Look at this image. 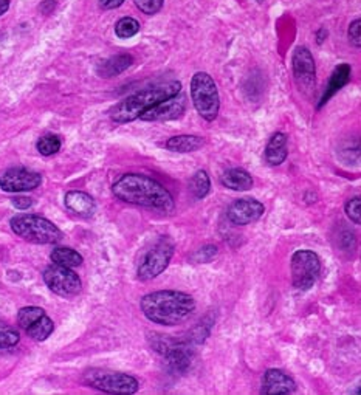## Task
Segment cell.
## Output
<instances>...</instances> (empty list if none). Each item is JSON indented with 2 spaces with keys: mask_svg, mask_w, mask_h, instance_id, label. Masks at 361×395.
<instances>
[{
  "mask_svg": "<svg viewBox=\"0 0 361 395\" xmlns=\"http://www.w3.org/2000/svg\"><path fill=\"white\" fill-rule=\"evenodd\" d=\"M112 192L118 200L129 205L169 213L174 209V199L162 183L143 174H125L113 183Z\"/></svg>",
  "mask_w": 361,
  "mask_h": 395,
  "instance_id": "1",
  "label": "cell"
},
{
  "mask_svg": "<svg viewBox=\"0 0 361 395\" xmlns=\"http://www.w3.org/2000/svg\"><path fill=\"white\" fill-rule=\"evenodd\" d=\"M140 307L151 322L172 327L189 318L196 310V301L191 295L177 290H160L146 295Z\"/></svg>",
  "mask_w": 361,
  "mask_h": 395,
  "instance_id": "2",
  "label": "cell"
},
{
  "mask_svg": "<svg viewBox=\"0 0 361 395\" xmlns=\"http://www.w3.org/2000/svg\"><path fill=\"white\" fill-rule=\"evenodd\" d=\"M180 92L182 84L179 81H169L147 87V89L130 95L127 98L113 105L109 112V117L113 122H117V125H126V122L138 120L145 112L154 107L155 104L168 100Z\"/></svg>",
  "mask_w": 361,
  "mask_h": 395,
  "instance_id": "3",
  "label": "cell"
},
{
  "mask_svg": "<svg viewBox=\"0 0 361 395\" xmlns=\"http://www.w3.org/2000/svg\"><path fill=\"white\" fill-rule=\"evenodd\" d=\"M10 225L14 234L33 243L50 245L63 241V231L48 218L36 214H17L11 218Z\"/></svg>",
  "mask_w": 361,
  "mask_h": 395,
  "instance_id": "4",
  "label": "cell"
},
{
  "mask_svg": "<svg viewBox=\"0 0 361 395\" xmlns=\"http://www.w3.org/2000/svg\"><path fill=\"white\" fill-rule=\"evenodd\" d=\"M191 100L199 115L206 121H214L219 115V90L211 75L197 72L191 78Z\"/></svg>",
  "mask_w": 361,
  "mask_h": 395,
  "instance_id": "5",
  "label": "cell"
},
{
  "mask_svg": "<svg viewBox=\"0 0 361 395\" xmlns=\"http://www.w3.org/2000/svg\"><path fill=\"white\" fill-rule=\"evenodd\" d=\"M84 381L93 389L105 394H135L140 389V383L132 375L122 372H110L104 369H90L84 374Z\"/></svg>",
  "mask_w": 361,
  "mask_h": 395,
  "instance_id": "6",
  "label": "cell"
},
{
  "mask_svg": "<svg viewBox=\"0 0 361 395\" xmlns=\"http://www.w3.org/2000/svg\"><path fill=\"white\" fill-rule=\"evenodd\" d=\"M290 270H292L293 287L301 292H307L315 285L321 273V259L310 250H298L292 256Z\"/></svg>",
  "mask_w": 361,
  "mask_h": 395,
  "instance_id": "7",
  "label": "cell"
},
{
  "mask_svg": "<svg viewBox=\"0 0 361 395\" xmlns=\"http://www.w3.org/2000/svg\"><path fill=\"white\" fill-rule=\"evenodd\" d=\"M172 256H174V242L171 241V237L162 236L154 247L146 253L142 263H140L137 271L138 279L145 280L146 283V280H151V279H155L157 276H160L163 271L168 268Z\"/></svg>",
  "mask_w": 361,
  "mask_h": 395,
  "instance_id": "8",
  "label": "cell"
},
{
  "mask_svg": "<svg viewBox=\"0 0 361 395\" xmlns=\"http://www.w3.org/2000/svg\"><path fill=\"white\" fill-rule=\"evenodd\" d=\"M42 276L43 283L51 292L63 297L76 296L83 288L81 279H79L75 271L68 267L58 265V263L47 267Z\"/></svg>",
  "mask_w": 361,
  "mask_h": 395,
  "instance_id": "9",
  "label": "cell"
},
{
  "mask_svg": "<svg viewBox=\"0 0 361 395\" xmlns=\"http://www.w3.org/2000/svg\"><path fill=\"white\" fill-rule=\"evenodd\" d=\"M17 324L34 341H46L55 330V324H53L46 310L34 305L23 307V309L19 310V313H17Z\"/></svg>",
  "mask_w": 361,
  "mask_h": 395,
  "instance_id": "10",
  "label": "cell"
},
{
  "mask_svg": "<svg viewBox=\"0 0 361 395\" xmlns=\"http://www.w3.org/2000/svg\"><path fill=\"white\" fill-rule=\"evenodd\" d=\"M292 68L293 78L301 92H310L316 81V67L315 59L309 48L296 47L292 56Z\"/></svg>",
  "mask_w": 361,
  "mask_h": 395,
  "instance_id": "11",
  "label": "cell"
},
{
  "mask_svg": "<svg viewBox=\"0 0 361 395\" xmlns=\"http://www.w3.org/2000/svg\"><path fill=\"white\" fill-rule=\"evenodd\" d=\"M41 174L26 168H13L0 175V189L5 192H25L41 186Z\"/></svg>",
  "mask_w": 361,
  "mask_h": 395,
  "instance_id": "12",
  "label": "cell"
},
{
  "mask_svg": "<svg viewBox=\"0 0 361 395\" xmlns=\"http://www.w3.org/2000/svg\"><path fill=\"white\" fill-rule=\"evenodd\" d=\"M184 110H187V101H184V96L180 92L177 95L171 96L168 100L155 104L154 107L145 112L140 118L143 121H151V122L172 121V120H179L184 113Z\"/></svg>",
  "mask_w": 361,
  "mask_h": 395,
  "instance_id": "13",
  "label": "cell"
},
{
  "mask_svg": "<svg viewBox=\"0 0 361 395\" xmlns=\"http://www.w3.org/2000/svg\"><path fill=\"white\" fill-rule=\"evenodd\" d=\"M266 206L254 199H239L233 201L226 211V217L233 225L244 226L258 222L262 217Z\"/></svg>",
  "mask_w": 361,
  "mask_h": 395,
  "instance_id": "14",
  "label": "cell"
},
{
  "mask_svg": "<svg viewBox=\"0 0 361 395\" xmlns=\"http://www.w3.org/2000/svg\"><path fill=\"white\" fill-rule=\"evenodd\" d=\"M157 350L162 352L166 358V363L174 372H187L191 366V354L187 346L171 339H162L160 344H157Z\"/></svg>",
  "mask_w": 361,
  "mask_h": 395,
  "instance_id": "15",
  "label": "cell"
},
{
  "mask_svg": "<svg viewBox=\"0 0 361 395\" xmlns=\"http://www.w3.org/2000/svg\"><path fill=\"white\" fill-rule=\"evenodd\" d=\"M262 394L278 395V394H295L296 383L292 376L279 369H268L262 376Z\"/></svg>",
  "mask_w": 361,
  "mask_h": 395,
  "instance_id": "16",
  "label": "cell"
},
{
  "mask_svg": "<svg viewBox=\"0 0 361 395\" xmlns=\"http://www.w3.org/2000/svg\"><path fill=\"white\" fill-rule=\"evenodd\" d=\"M64 204L70 213H73L75 216L83 217V218L92 217L96 211V204H95L93 197L83 191L67 192Z\"/></svg>",
  "mask_w": 361,
  "mask_h": 395,
  "instance_id": "17",
  "label": "cell"
},
{
  "mask_svg": "<svg viewBox=\"0 0 361 395\" xmlns=\"http://www.w3.org/2000/svg\"><path fill=\"white\" fill-rule=\"evenodd\" d=\"M350 73H352V68L349 64H340L335 67V70H333V73L329 79V84H328V87H325V92L323 95L321 102L318 104V107H323V105L328 102L333 95L340 92L342 87L349 83Z\"/></svg>",
  "mask_w": 361,
  "mask_h": 395,
  "instance_id": "18",
  "label": "cell"
},
{
  "mask_svg": "<svg viewBox=\"0 0 361 395\" xmlns=\"http://www.w3.org/2000/svg\"><path fill=\"white\" fill-rule=\"evenodd\" d=\"M287 155V137L283 132H276L275 135H271L267 143L266 160L270 166H279L286 162Z\"/></svg>",
  "mask_w": 361,
  "mask_h": 395,
  "instance_id": "19",
  "label": "cell"
},
{
  "mask_svg": "<svg viewBox=\"0 0 361 395\" xmlns=\"http://www.w3.org/2000/svg\"><path fill=\"white\" fill-rule=\"evenodd\" d=\"M220 183L233 191H248L253 188V177L246 171L234 168L224 172L222 177H220Z\"/></svg>",
  "mask_w": 361,
  "mask_h": 395,
  "instance_id": "20",
  "label": "cell"
},
{
  "mask_svg": "<svg viewBox=\"0 0 361 395\" xmlns=\"http://www.w3.org/2000/svg\"><path fill=\"white\" fill-rule=\"evenodd\" d=\"M205 144V139L197 135H177L169 138L164 143V147L172 152H180V154H188V152H196Z\"/></svg>",
  "mask_w": 361,
  "mask_h": 395,
  "instance_id": "21",
  "label": "cell"
},
{
  "mask_svg": "<svg viewBox=\"0 0 361 395\" xmlns=\"http://www.w3.org/2000/svg\"><path fill=\"white\" fill-rule=\"evenodd\" d=\"M132 64H134V58H132L130 55L112 56L110 59L104 60V63L98 67V75L101 78L118 76L125 72V70H127Z\"/></svg>",
  "mask_w": 361,
  "mask_h": 395,
  "instance_id": "22",
  "label": "cell"
},
{
  "mask_svg": "<svg viewBox=\"0 0 361 395\" xmlns=\"http://www.w3.org/2000/svg\"><path fill=\"white\" fill-rule=\"evenodd\" d=\"M51 260L58 263V265L63 267H68V268H75L79 267L83 263V256L79 254L76 250L67 248V247H58L51 251L50 254Z\"/></svg>",
  "mask_w": 361,
  "mask_h": 395,
  "instance_id": "23",
  "label": "cell"
},
{
  "mask_svg": "<svg viewBox=\"0 0 361 395\" xmlns=\"http://www.w3.org/2000/svg\"><path fill=\"white\" fill-rule=\"evenodd\" d=\"M211 188V181L205 171H197L191 179V191L196 199H204L208 196Z\"/></svg>",
  "mask_w": 361,
  "mask_h": 395,
  "instance_id": "24",
  "label": "cell"
},
{
  "mask_svg": "<svg viewBox=\"0 0 361 395\" xmlns=\"http://www.w3.org/2000/svg\"><path fill=\"white\" fill-rule=\"evenodd\" d=\"M140 31V22L134 17H122L115 25V34L120 39H130Z\"/></svg>",
  "mask_w": 361,
  "mask_h": 395,
  "instance_id": "25",
  "label": "cell"
},
{
  "mask_svg": "<svg viewBox=\"0 0 361 395\" xmlns=\"http://www.w3.org/2000/svg\"><path fill=\"white\" fill-rule=\"evenodd\" d=\"M61 146H63V143H61V138L58 135L42 137L38 139V144H36L39 154L43 157L55 155L56 152H59Z\"/></svg>",
  "mask_w": 361,
  "mask_h": 395,
  "instance_id": "26",
  "label": "cell"
},
{
  "mask_svg": "<svg viewBox=\"0 0 361 395\" xmlns=\"http://www.w3.org/2000/svg\"><path fill=\"white\" fill-rule=\"evenodd\" d=\"M21 335L19 332L11 327H0V350L11 349L16 344H19Z\"/></svg>",
  "mask_w": 361,
  "mask_h": 395,
  "instance_id": "27",
  "label": "cell"
},
{
  "mask_svg": "<svg viewBox=\"0 0 361 395\" xmlns=\"http://www.w3.org/2000/svg\"><path fill=\"white\" fill-rule=\"evenodd\" d=\"M216 256H217V247H214V245H206V247H202L194 253L191 256V260L194 263H208Z\"/></svg>",
  "mask_w": 361,
  "mask_h": 395,
  "instance_id": "28",
  "label": "cell"
},
{
  "mask_svg": "<svg viewBox=\"0 0 361 395\" xmlns=\"http://www.w3.org/2000/svg\"><path fill=\"white\" fill-rule=\"evenodd\" d=\"M137 8L147 16H154L163 8L164 0H134Z\"/></svg>",
  "mask_w": 361,
  "mask_h": 395,
  "instance_id": "29",
  "label": "cell"
},
{
  "mask_svg": "<svg viewBox=\"0 0 361 395\" xmlns=\"http://www.w3.org/2000/svg\"><path fill=\"white\" fill-rule=\"evenodd\" d=\"M345 209H346V216L350 218L352 222H354L355 225L361 223V199L360 197L350 199L346 204Z\"/></svg>",
  "mask_w": 361,
  "mask_h": 395,
  "instance_id": "30",
  "label": "cell"
},
{
  "mask_svg": "<svg viewBox=\"0 0 361 395\" xmlns=\"http://www.w3.org/2000/svg\"><path fill=\"white\" fill-rule=\"evenodd\" d=\"M347 38L352 46L360 48L361 47V19H355L349 25Z\"/></svg>",
  "mask_w": 361,
  "mask_h": 395,
  "instance_id": "31",
  "label": "cell"
},
{
  "mask_svg": "<svg viewBox=\"0 0 361 395\" xmlns=\"http://www.w3.org/2000/svg\"><path fill=\"white\" fill-rule=\"evenodd\" d=\"M11 204L17 209H28L33 205V200L30 197H14Z\"/></svg>",
  "mask_w": 361,
  "mask_h": 395,
  "instance_id": "32",
  "label": "cell"
},
{
  "mask_svg": "<svg viewBox=\"0 0 361 395\" xmlns=\"http://www.w3.org/2000/svg\"><path fill=\"white\" fill-rule=\"evenodd\" d=\"M100 6L103 10H115V8H120L126 0H98Z\"/></svg>",
  "mask_w": 361,
  "mask_h": 395,
  "instance_id": "33",
  "label": "cell"
},
{
  "mask_svg": "<svg viewBox=\"0 0 361 395\" xmlns=\"http://www.w3.org/2000/svg\"><path fill=\"white\" fill-rule=\"evenodd\" d=\"M56 8V2L55 0H43V2L41 4V11L43 14H50L53 10Z\"/></svg>",
  "mask_w": 361,
  "mask_h": 395,
  "instance_id": "34",
  "label": "cell"
},
{
  "mask_svg": "<svg viewBox=\"0 0 361 395\" xmlns=\"http://www.w3.org/2000/svg\"><path fill=\"white\" fill-rule=\"evenodd\" d=\"M10 10V0H0V16H4Z\"/></svg>",
  "mask_w": 361,
  "mask_h": 395,
  "instance_id": "35",
  "label": "cell"
},
{
  "mask_svg": "<svg viewBox=\"0 0 361 395\" xmlns=\"http://www.w3.org/2000/svg\"><path fill=\"white\" fill-rule=\"evenodd\" d=\"M258 2H263V0H258Z\"/></svg>",
  "mask_w": 361,
  "mask_h": 395,
  "instance_id": "36",
  "label": "cell"
}]
</instances>
